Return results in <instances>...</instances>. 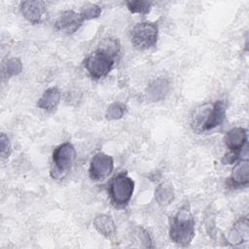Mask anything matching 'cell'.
<instances>
[{"label": "cell", "instance_id": "1", "mask_svg": "<svg viewBox=\"0 0 249 249\" xmlns=\"http://www.w3.org/2000/svg\"><path fill=\"white\" fill-rule=\"evenodd\" d=\"M119 53V45L115 40H106L102 47L89 54L84 61L85 68L92 79L98 80L108 75Z\"/></svg>", "mask_w": 249, "mask_h": 249}, {"label": "cell", "instance_id": "3", "mask_svg": "<svg viewBox=\"0 0 249 249\" xmlns=\"http://www.w3.org/2000/svg\"><path fill=\"white\" fill-rule=\"evenodd\" d=\"M226 119V104L219 100L213 104H204L197 108L193 116L192 125L196 131L211 130L223 124Z\"/></svg>", "mask_w": 249, "mask_h": 249}, {"label": "cell", "instance_id": "4", "mask_svg": "<svg viewBox=\"0 0 249 249\" xmlns=\"http://www.w3.org/2000/svg\"><path fill=\"white\" fill-rule=\"evenodd\" d=\"M76 159L75 147L70 142L58 145L53 153L51 176L53 179H61L71 169Z\"/></svg>", "mask_w": 249, "mask_h": 249}, {"label": "cell", "instance_id": "15", "mask_svg": "<svg viewBox=\"0 0 249 249\" xmlns=\"http://www.w3.org/2000/svg\"><path fill=\"white\" fill-rule=\"evenodd\" d=\"M93 226L99 233L106 237H111L116 232L114 221L108 215H98L93 220Z\"/></svg>", "mask_w": 249, "mask_h": 249}, {"label": "cell", "instance_id": "7", "mask_svg": "<svg viewBox=\"0 0 249 249\" xmlns=\"http://www.w3.org/2000/svg\"><path fill=\"white\" fill-rule=\"evenodd\" d=\"M114 160L111 156L99 152L95 154L89 162V177L92 180L100 181L105 179L113 171Z\"/></svg>", "mask_w": 249, "mask_h": 249}, {"label": "cell", "instance_id": "9", "mask_svg": "<svg viewBox=\"0 0 249 249\" xmlns=\"http://www.w3.org/2000/svg\"><path fill=\"white\" fill-rule=\"evenodd\" d=\"M20 12L31 23L37 24L43 20L46 6L43 1H23L20 3Z\"/></svg>", "mask_w": 249, "mask_h": 249}, {"label": "cell", "instance_id": "5", "mask_svg": "<svg viewBox=\"0 0 249 249\" xmlns=\"http://www.w3.org/2000/svg\"><path fill=\"white\" fill-rule=\"evenodd\" d=\"M134 191V182L126 173H118L112 179L109 186V196L112 203L116 207L127 205Z\"/></svg>", "mask_w": 249, "mask_h": 249}, {"label": "cell", "instance_id": "13", "mask_svg": "<svg viewBox=\"0 0 249 249\" xmlns=\"http://www.w3.org/2000/svg\"><path fill=\"white\" fill-rule=\"evenodd\" d=\"M169 91V83L166 79L159 78L154 80L146 89V95L151 101L162 100Z\"/></svg>", "mask_w": 249, "mask_h": 249}, {"label": "cell", "instance_id": "17", "mask_svg": "<svg viewBox=\"0 0 249 249\" xmlns=\"http://www.w3.org/2000/svg\"><path fill=\"white\" fill-rule=\"evenodd\" d=\"M125 5L130 13L146 15L151 10L152 2H149V1H126Z\"/></svg>", "mask_w": 249, "mask_h": 249}, {"label": "cell", "instance_id": "18", "mask_svg": "<svg viewBox=\"0 0 249 249\" xmlns=\"http://www.w3.org/2000/svg\"><path fill=\"white\" fill-rule=\"evenodd\" d=\"M125 112V106L121 102H114L112 103L107 111H106V119L113 121V120H119L121 119Z\"/></svg>", "mask_w": 249, "mask_h": 249}, {"label": "cell", "instance_id": "12", "mask_svg": "<svg viewBox=\"0 0 249 249\" xmlns=\"http://www.w3.org/2000/svg\"><path fill=\"white\" fill-rule=\"evenodd\" d=\"M248 226L247 216L240 218L229 231L228 242L231 245H238L243 242H247L249 239Z\"/></svg>", "mask_w": 249, "mask_h": 249}, {"label": "cell", "instance_id": "8", "mask_svg": "<svg viewBox=\"0 0 249 249\" xmlns=\"http://www.w3.org/2000/svg\"><path fill=\"white\" fill-rule=\"evenodd\" d=\"M84 19L80 13H76L72 10L63 12L54 23L56 30L64 32L66 34H72L76 32L82 25Z\"/></svg>", "mask_w": 249, "mask_h": 249}, {"label": "cell", "instance_id": "22", "mask_svg": "<svg viewBox=\"0 0 249 249\" xmlns=\"http://www.w3.org/2000/svg\"><path fill=\"white\" fill-rule=\"evenodd\" d=\"M239 159H240V153L230 151L229 153L225 154V156L222 158L221 161L223 164H231Z\"/></svg>", "mask_w": 249, "mask_h": 249}, {"label": "cell", "instance_id": "16", "mask_svg": "<svg viewBox=\"0 0 249 249\" xmlns=\"http://www.w3.org/2000/svg\"><path fill=\"white\" fill-rule=\"evenodd\" d=\"M155 197L157 201L161 205L170 203L174 198V192L172 187L167 184H160L155 191Z\"/></svg>", "mask_w": 249, "mask_h": 249}, {"label": "cell", "instance_id": "14", "mask_svg": "<svg viewBox=\"0 0 249 249\" xmlns=\"http://www.w3.org/2000/svg\"><path fill=\"white\" fill-rule=\"evenodd\" d=\"M60 101V91L57 88L52 87L47 89L39 98L37 106L47 112L55 110Z\"/></svg>", "mask_w": 249, "mask_h": 249}, {"label": "cell", "instance_id": "21", "mask_svg": "<svg viewBox=\"0 0 249 249\" xmlns=\"http://www.w3.org/2000/svg\"><path fill=\"white\" fill-rule=\"evenodd\" d=\"M0 143H1V156L3 158H8L11 154V143L8 136L5 133H1L0 136Z\"/></svg>", "mask_w": 249, "mask_h": 249}, {"label": "cell", "instance_id": "19", "mask_svg": "<svg viewBox=\"0 0 249 249\" xmlns=\"http://www.w3.org/2000/svg\"><path fill=\"white\" fill-rule=\"evenodd\" d=\"M5 73L8 77H12V76H16L18 74H19L22 70V63L20 61L19 58L18 57H13L10 58L6 65H5Z\"/></svg>", "mask_w": 249, "mask_h": 249}, {"label": "cell", "instance_id": "6", "mask_svg": "<svg viewBox=\"0 0 249 249\" xmlns=\"http://www.w3.org/2000/svg\"><path fill=\"white\" fill-rule=\"evenodd\" d=\"M159 28L152 21L139 22L131 30V42L138 50H147L156 45Z\"/></svg>", "mask_w": 249, "mask_h": 249}, {"label": "cell", "instance_id": "10", "mask_svg": "<svg viewBox=\"0 0 249 249\" xmlns=\"http://www.w3.org/2000/svg\"><path fill=\"white\" fill-rule=\"evenodd\" d=\"M249 183V163L248 159L244 158L234 166L227 184L233 189L246 187Z\"/></svg>", "mask_w": 249, "mask_h": 249}, {"label": "cell", "instance_id": "11", "mask_svg": "<svg viewBox=\"0 0 249 249\" xmlns=\"http://www.w3.org/2000/svg\"><path fill=\"white\" fill-rule=\"evenodd\" d=\"M247 143V129L243 127H233L225 135V144L231 151L240 153Z\"/></svg>", "mask_w": 249, "mask_h": 249}, {"label": "cell", "instance_id": "20", "mask_svg": "<svg viewBox=\"0 0 249 249\" xmlns=\"http://www.w3.org/2000/svg\"><path fill=\"white\" fill-rule=\"evenodd\" d=\"M83 19L84 20H88V19H92L95 18H98L101 14V8L98 5L95 4H89L88 6H86L82 12L80 13Z\"/></svg>", "mask_w": 249, "mask_h": 249}, {"label": "cell", "instance_id": "2", "mask_svg": "<svg viewBox=\"0 0 249 249\" xmlns=\"http://www.w3.org/2000/svg\"><path fill=\"white\" fill-rule=\"evenodd\" d=\"M170 239L178 245H189L195 236V220L188 204L182 205L171 218L169 225Z\"/></svg>", "mask_w": 249, "mask_h": 249}]
</instances>
